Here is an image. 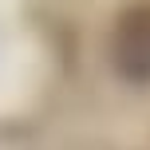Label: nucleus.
I'll use <instances>...</instances> for the list:
<instances>
[{"label":"nucleus","mask_w":150,"mask_h":150,"mask_svg":"<svg viewBox=\"0 0 150 150\" xmlns=\"http://www.w3.org/2000/svg\"><path fill=\"white\" fill-rule=\"evenodd\" d=\"M111 63L122 79L150 83V4L127 8L111 32Z\"/></svg>","instance_id":"nucleus-1"}]
</instances>
